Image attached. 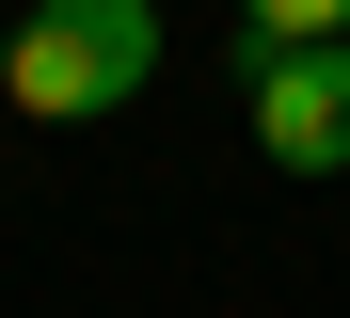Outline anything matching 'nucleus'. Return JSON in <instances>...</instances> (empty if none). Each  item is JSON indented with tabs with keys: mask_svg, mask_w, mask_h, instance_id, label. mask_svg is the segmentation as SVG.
Here are the masks:
<instances>
[{
	"mask_svg": "<svg viewBox=\"0 0 350 318\" xmlns=\"http://www.w3.org/2000/svg\"><path fill=\"white\" fill-rule=\"evenodd\" d=\"M239 32H350V0H239Z\"/></svg>",
	"mask_w": 350,
	"mask_h": 318,
	"instance_id": "nucleus-3",
	"label": "nucleus"
},
{
	"mask_svg": "<svg viewBox=\"0 0 350 318\" xmlns=\"http://www.w3.org/2000/svg\"><path fill=\"white\" fill-rule=\"evenodd\" d=\"M0 64H16V16H0Z\"/></svg>",
	"mask_w": 350,
	"mask_h": 318,
	"instance_id": "nucleus-4",
	"label": "nucleus"
},
{
	"mask_svg": "<svg viewBox=\"0 0 350 318\" xmlns=\"http://www.w3.org/2000/svg\"><path fill=\"white\" fill-rule=\"evenodd\" d=\"M159 80V0H32L16 16V64H0V111L32 127H96Z\"/></svg>",
	"mask_w": 350,
	"mask_h": 318,
	"instance_id": "nucleus-1",
	"label": "nucleus"
},
{
	"mask_svg": "<svg viewBox=\"0 0 350 318\" xmlns=\"http://www.w3.org/2000/svg\"><path fill=\"white\" fill-rule=\"evenodd\" d=\"M239 96L271 175H350V32H239Z\"/></svg>",
	"mask_w": 350,
	"mask_h": 318,
	"instance_id": "nucleus-2",
	"label": "nucleus"
}]
</instances>
